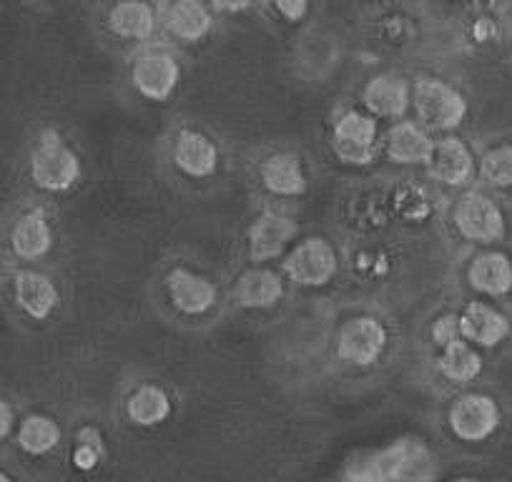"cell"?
I'll list each match as a JSON object with an SVG mask.
<instances>
[{
    "label": "cell",
    "mask_w": 512,
    "mask_h": 482,
    "mask_svg": "<svg viewBox=\"0 0 512 482\" xmlns=\"http://www.w3.org/2000/svg\"><path fill=\"white\" fill-rule=\"evenodd\" d=\"M435 460L420 440H400L374 455L354 460L344 482H430Z\"/></svg>",
    "instance_id": "cell-1"
},
{
    "label": "cell",
    "mask_w": 512,
    "mask_h": 482,
    "mask_svg": "<svg viewBox=\"0 0 512 482\" xmlns=\"http://www.w3.org/2000/svg\"><path fill=\"white\" fill-rule=\"evenodd\" d=\"M31 176L38 189L51 191V194L68 191L78 181L81 161L58 131L48 129L38 136L36 149L31 154Z\"/></svg>",
    "instance_id": "cell-2"
},
{
    "label": "cell",
    "mask_w": 512,
    "mask_h": 482,
    "mask_svg": "<svg viewBox=\"0 0 512 482\" xmlns=\"http://www.w3.org/2000/svg\"><path fill=\"white\" fill-rule=\"evenodd\" d=\"M412 103H415L417 116L422 124L437 131H452L465 121L467 101L455 86L437 78H422L415 83L412 91Z\"/></svg>",
    "instance_id": "cell-3"
},
{
    "label": "cell",
    "mask_w": 512,
    "mask_h": 482,
    "mask_svg": "<svg viewBox=\"0 0 512 482\" xmlns=\"http://www.w3.org/2000/svg\"><path fill=\"white\" fill-rule=\"evenodd\" d=\"M337 269V252L327 239L319 236L299 241L284 259V272L299 287H324L332 282Z\"/></svg>",
    "instance_id": "cell-4"
},
{
    "label": "cell",
    "mask_w": 512,
    "mask_h": 482,
    "mask_svg": "<svg viewBox=\"0 0 512 482\" xmlns=\"http://www.w3.org/2000/svg\"><path fill=\"white\" fill-rule=\"evenodd\" d=\"M450 430L462 442H482L500 427V407L492 397L470 392L450 407Z\"/></svg>",
    "instance_id": "cell-5"
},
{
    "label": "cell",
    "mask_w": 512,
    "mask_h": 482,
    "mask_svg": "<svg viewBox=\"0 0 512 482\" xmlns=\"http://www.w3.org/2000/svg\"><path fill=\"white\" fill-rule=\"evenodd\" d=\"M387 347V329L374 317H354L339 329L337 354L354 367H369Z\"/></svg>",
    "instance_id": "cell-6"
},
{
    "label": "cell",
    "mask_w": 512,
    "mask_h": 482,
    "mask_svg": "<svg viewBox=\"0 0 512 482\" xmlns=\"http://www.w3.org/2000/svg\"><path fill=\"white\" fill-rule=\"evenodd\" d=\"M455 226L465 239L477 244H492V241L505 236V216L500 206L485 194H465L455 206Z\"/></svg>",
    "instance_id": "cell-7"
},
{
    "label": "cell",
    "mask_w": 512,
    "mask_h": 482,
    "mask_svg": "<svg viewBox=\"0 0 512 482\" xmlns=\"http://www.w3.org/2000/svg\"><path fill=\"white\" fill-rule=\"evenodd\" d=\"M181 78V68L174 56L166 51H144L136 56L131 68V81L136 91L149 101H166L176 91Z\"/></svg>",
    "instance_id": "cell-8"
},
{
    "label": "cell",
    "mask_w": 512,
    "mask_h": 482,
    "mask_svg": "<svg viewBox=\"0 0 512 482\" xmlns=\"http://www.w3.org/2000/svg\"><path fill=\"white\" fill-rule=\"evenodd\" d=\"M362 103L369 116L402 118L412 103V88L397 73H379L364 86Z\"/></svg>",
    "instance_id": "cell-9"
},
{
    "label": "cell",
    "mask_w": 512,
    "mask_h": 482,
    "mask_svg": "<svg viewBox=\"0 0 512 482\" xmlns=\"http://www.w3.org/2000/svg\"><path fill=\"white\" fill-rule=\"evenodd\" d=\"M297 236V221L279 211H264L249 229V254L254 262H269Z\"/></svg>",
    "instance_id": "cell-10"
},
{
    "label": "cell",
    "mask_w": 512,
    "mask_h": 482,
    "mask_svg": "<svg viewBox=\"0 0 512 482\" xmlns=\"http://www.w3.org/2000/svg\"><path fill=\"white\" fill-rule=\"evenodd\" d=\"M166 289H169L171 304L181 314L199 317L206 314L216 304V287L201 274H194L191 269L176 267L166 277Z\"/></svg>",
    "instance_id": "cell-11"
},
{
    "label": "cell",
    "mask_w": 512,
    "mask_h": 482,
    "mask_svg": "<svg viewBox=\"0 0 512 482\" xmlns=\"http://www.w3.org/2000/svg\"><path fill=\"white\" fill-rule=\"evenodd\" d=\"M435 141L430 139L425 129H420L412 121H397L384 139V151L387 159L395 164L412 166V164H430L432 154H435Z\"/></svg>",
    "instance_id": "cell-12"
},
{
    "label": "cell",
    "mask_w": 512,
    "mask_h": 482,
    "mask_svg": "<svg viewBox=\"0 0 512 482\" xmlns=\"http://www.w3.org/2000/svg\"><path fill=\"white\" fill-rule=\"evenodd\" d=\"M427 171L435 181L447 186H462L475 176V159L470 149L460 139H442L437 141L435 154H432Z\"/></svg>",
    "instance_id": "cell-13"
},
{
    "label": "cell",
    "mask_w": 512,
    "mask_h": 482,
    "mask_svg": "<svg viewBox=\"0 0 512 482\" xmlns=\"http://www.w3.org/2000/svg\"><path fill=\"white\" fill-rule=\"evenodd\" d=\"M460 332L465 342L480 347H495L510 334V322L502 312L485 302H470L460 314Z\"/></svg>",
    "instance_id": "cell-14"
},
{
    "label": "cell",
    "mask_w": 512,
    "mask_h": 482,
    "mask_svg": "<svg viewBox=\"0 0 512 482\" xmlns=\"http://www.w3.org/2000/svg\"><path fill=\"white\" fill-rule=\"evenodd\" d=\"M174 164L191 179H209L219 166V151L199 131H181L174 144Z\"/></svg>",
    "instance_id": "cell-15"
},
{
    "label": "cell",
    "mask_w": 512,
    "mask_h": 482,
    "mask_svg": "<svg viewBox=\"0 0 512 482\" xmlns=\"http://www.w3.org/2000/svg\"><path fill=\"white\" fill-rule=\"evenodd\" d=\"M467 282L475 292L487 297H505L512 292V262L502 252H485L472 259Z\"/></svg>",
    "instance_id": "cell-16"
},
{
    "label": "cell",
    "mask_w": 512,
    "mask_h": 482,
    "mask_svg": "<svg viewBox=\"0 0 512 482\" xmlns=\"http://www.w3.org/2000/svg\"><path fill=\"white\" fill-rule=\"evenodd\" d=\"M13 294L18 307L33 319H48L58 307V289L46 274L18 272L13 279Z\"/></svg>",
    "instance_id": "cell-17"
},
{
    "label": "cell",
    "mask_w": 512,
    "mask_h": 482,
    "mask_svg": "<svg viewBox=\"0 0 512 482\" xmlns=\"http://www.w3.org/2000/svg\"><path fill=\"white\" fill-rule=\"evenodd\" d=\"M13 254L26 262L46 257L53 249V229L41 211H28L16 221L11 231Z\"/></svg>",
    "instance_id": "cell-18"
},
{
    "label": "cell",
    "mask_w": 512,
    "mask_h": 482,
    "mask_svg": "<svg viewBox=\"0 0 512 482\" xmlns=\"http://www.w3.org/2000/svg\"><path fill=\"white\" fill-rule=\"evenodd\" d=\"M264 189L277 196H299L307 189V176L297 154H274L259 169Z\"/></svg>",
    "instance_id": "cell-19"
},
{
    "label": "cell",
    "mask_w": 512,
    "mask_h": 482,
    "mask_svg": "<svg viewBox=\"0 0 512 482\" xmlns=\"http://www.w3.org/2000/svg\"><path fill=\"white\" fill-rule=\"evenodd\" d=\"M284 297V282L277 272L269 269H251L241 274L236 284V299L246 309H267L274 307Z\"/></svg>",
    "instance_id": "cell-20"
},
{
    "label": "cell",
    "mask_w": 512,
    "mask_h": 482,
    "mask_svg": "<svg viewBox=\"0 0 512 482\" xmlns=\"http://www.w3.org/2000/svg\"><path fill=\"white\" fill-rule=\"evenodd\" d=\"M214 26V18H211L209 8L204 3H194V0H181L169 6L166 13V28L169 33H174V38L184 43H196L206 36Z\"/></svg>",
    "instance_id": "cell-21"
},
{
    "label": "cell",
    "mask_w": 512,
    "mask_h": 482,
    "mask_svg": "<svg viewBox=\"0 0 512 482\" xmlns=\"http://www.w3.org/2000/svg\"><path fill=\"white\" fill-rule=\"evenodd\" d=\"M108 28L116 33L118 38H136V41H144L154 33L156 28V16L154 8L149 3H139V0H126V3H118L113 6L111 16H108Z\"/></svg>",
    "instance_id": "cell-22"
},
{
    "label": "cell",
    "mask_w": 512,
    "mask_h": 482,
    "mask_svg": "<svg viewBox=\"0 0 512 482\" xmlns=\"http://www.w3.org/2000/svg\"><path fill=\"white\" fill-rule=\"evenodd\" d=\"M126 412L141 427H156L169 420L171 397L159 385H144L128 397Z\"/></svg>",
    "instance_id": "cell-23"
},
{
    "label": "cell",
    "mask_w": 512,
    "mask_h": 482,
    "mask_svg": "<svg viewBox=\"0 0 512 482\" xmlns=\"http://www.w3.org/2000/svg\"><path fill=\"white\" fill-rule=\"evenodd\" d=\"M437 367L450 382L465 385V382H472L482 372V357L477 354L475 347H470V342L457 339V342L447 344L442 349Z\"/></svg>",
    "instance_id": "cell-24"
},
{
    "label": "cell",
    "mask_w": 512,
    "mask_h": 482,
    "mask_svg": "<svg viewBox=\"0 0 512 482\" xmlns=\"http://www.w3.org/2000/svg\"><path fill=\"white\" fill-rule=\"evenodd\" d=\"M61 442V427L48 415H31L18 430V445L26 455H48Z\"/></svg>",
    "instance_id": "cell-25"
},
{
    "label": "cell",
    "mask_w": 512,
    "mask_h": 482,
    "mask_svg": "<svg viewBox=\"0 0 512 482\" xmlns=\"http://www.w3.org/2000/svg\"><path fill=\"white\" fill-rule=\"evenodd\" d=\"M334 141L377 149V118L369 116V113L347 111L334 124Z\"/></svg>",
    "instance_id": "cell-26"
},
{
    "label": "cell",
    "mask_w": 512,
    "mask_h": 482,
    "mask_svg": "<svg viewBox=\"0 0 512 482\" xmlns=\"http://www.w3.org/2000/svg\"><path fill=\"white\" fill-rule=\"evenodd\" d=\"M480 176L495 189L512 186V144L495 146L480 161Z\"/></svg>",
    "instance_id": "cell-27"
},
{
    "label": "cell",
    "mask_w": 512,
    "mask_h": 482,
    "mask_svg": "<svg viewBox=\"0 0 512 482\" xmlns=\"http://www.w3.org/2000/svg\"><path fill=\"white\" fill-rule=\"evenodd\" d=\"M98 455H101V447H98V432L93 427H86V430L78 435V447L73 452V465L78 470L88 472L98 465Z\"/></svg>",
    "instance_id": "cell-28"
},
{
    "label": "cell",
    "mask_w": 512,
    "mask_h": 482,
    "mask_svg": "<svg viewBox=\"0 0 512 482\" xmlns=\"http://www.w3.org/2000/svg\"><path fill=\"white\" fill-rule=\"evenodd\" d=\"M332 149L337 154L339 161L344 164H354V166H364L372 164L377 159V149H367V146H352L344 144V141H332Z\"/></svg>",
    "instance_id": "cell-29"
},
{
    "label": "cell",
    "mask_w": 512,
    "mask_h": 482,
    "mask_svg": "<svg viewBox=\"0 0 512 482\" xmlns=\"http://www.w3.org/2000/svg\"><path fill=\"white\" fill-rule=\"evenodd\" d=\"M432 337H435V342L440 344L442 349H445L447 344L457 342V339L462 337L460 317H452V314H447V317L437 319L435 327H432Z\"/></svg>",
    "instance_id": "cell-30"
},
{
    "label": "cell",
    "mask_w": 512,
    "mask_h": 482,
    "mask_svg": "<svg viewBox=\"0 0 512 482\" xmlns=\"http://www.w3.org/2000/svg\"><path fill=\"white\" fill-rule=\"evenodd\" d=\"M277 11L282 13L287 21L297 23V21H302L304 13L309 11V6L304 3V0H282V3H277Z\"/></svg>",
    "instance_id": "cell-31"
},
{
    "label": "cell",
    "mask_w": 512,
    "mask_h": 482,
    "mask_svg": "<svg viewBox=\"0 0 512 482\" xmlns=\"http://www.w3.org/2000/svg\"><path fill=\"white\" fill-rule=\"evenodd\" d=\"M13 422H16V412L11 410V405H8V402H0V437H3V440L11 435Z\"/></svg>",
    "instance_id": "cell-32"
},
{
    "label": "cell",
    "mask_w": 512,
    "mask_h": 482,
    "mask_svg": "<svg viewBox=\"0 0 512 482\" xmlns=\"http://www.w3.org/2000/svg\"><path fill=\"white\" fill-rule=\"evenodd\" d=\"M249 3H214V8H221V11H244Z\"/></svg>",
    "instance_id": "cell-33"
},
{
    "label": "cell",
    "mask_w": 512,
    "mask_h": 482,
    "mask_svg": "<svg viewBox=\"0 0 512 482\" xmlns=\"http://www.w3.org/2000/svg\"><path fill=\"white\" fill-rule=\"evenodd\" d=\"M455 482H480V480H475V477H460V480H455Z\"/></svg>",
    "instance_id": "cell-34"
},
{
    "label": "cell",
    "mask_w": 512,
    "mask_h": 482,
    "mask_svg": "<svg viewBox=\"0 0 512 482\" xmlns=\"http://www.w3.org/2000/svg\"><path fill=\"white\" fill-rule=\"evenodd\" d=\"M0 482H13V480L6 475V472H3V475H0Z\"/></svg>",
    "instance_id": "cell-35"
}]
</instances>
